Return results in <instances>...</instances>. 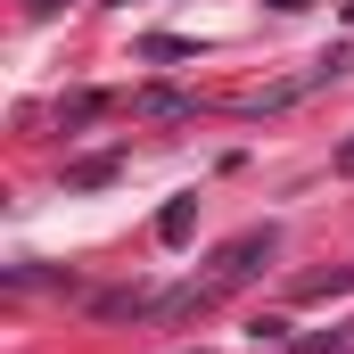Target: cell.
<instances>
[{"label":"cell","mask_w":354,"mask_h":354,"mask_svg":"<svg viewBox=\"0 0 354 354\" xmlns=\"http://www.w3.org/2000/svg\"><path fill=\"white\" fill-rule=\"evenodd\" d=\"M272 248H280V239H272V223H264V231H248V239H231V256H223V272H214V288H231V280H248V272L264 264Z\"/></svg>","instance_id":"cell-1"},{"label":"cell","mask_w":354,"mask_h":354,"mask_svg":"<svg viewBox=\"0 0 354 354\" xmlns=\"http://www.w3.org/2000/svg\"><path fill=\"white\" fill-rule=\"evenodd\" d=\"M189 223H198V206H189V198H174V206L157 214V239H165V248H181V239H189Z\"/></svg>","instance_id":"cell-2"},{"label":"cell","mask_w":354,"mask_h":354,"mask_svg":"<svg viewBox=\"0 0 354 354\" xmlns=\"http://www.w3.org/2000/svg\"><path fill=\"white\" fill-rule=\"evenodd\" d=\"M354 272H313V280H297V297H346Z\"/></svg>","instance_id":"cell-3"},{"label":"cell","mask_w":354,"mask_h":354,"mask_svg":"<svg viewBox=\"0 0 354 354\" xmlns=\"http://www.w3.org/2000/svg\"><path fill=\"white\" fill-rule=\"evenodd\" d=\"M140 58H189V41H174V33H149V41H140Z\"/></svg>","instance_id":"cell-4"},{"label":"cell","mask_w":354,"mask_h":354,"mask_svg":"<svg viewBox=\"0 0 354 354\" xmlns=\"http://www.w3.org/2000/svg\"><path fill=\"white\" fill-rule=\"evenodd\" d=\"M140 107H149V115H181L189 99H181V91H140Z\"/></svg>","instance_id":"cell-5"},{"label":"cell","mask_w":354,"mask_h":354,"mask_svg":"<svg viewBox=\"0 0 354 354\" xmlns=\"http://www.w3.org/2000/svg\"><path fill=\"white\" fill-rule=\"evenodd\" d=\"M272 17H305V8H313V0H264Z\"/></svg>","instance_id":"cell-6"},{"label":"cell","mask_w":354,"mask_h":354,"mask_svg":"<svg viewBox=\"0 0 354 354\" xmlns=\"http://www.w3.org/2000/svg\"><path fill=\"white\" fill-rule=\"evenodd\" d=\"M338 174H346V181H354V140H346V149H338Z\"/></svg>","instance_id":"cell-7"}]
</instances>
